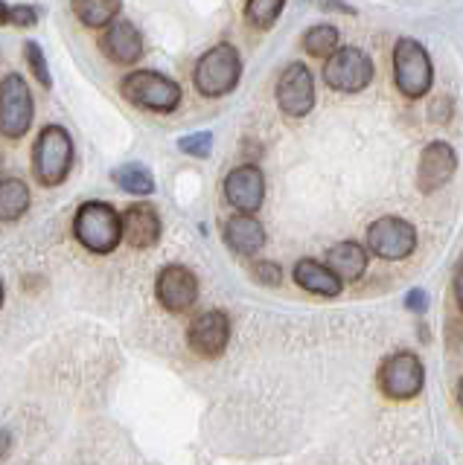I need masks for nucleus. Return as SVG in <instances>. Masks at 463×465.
<instances>
[{
	"label": "nucleus",
	"instance_id": "f257e3e1",
	"mask_svg": "<svg viewBox=\"0 0 463 465\" xmlns=\"http://www.w3.org/2000/svg\"><path fill=\"white\" fill-rule=\"evenodd\" d=\"M74 236L85 251L106 256L123 242L120 213L106 201H85L74 218Z\"/></svg>",
	"mask_w": 463,
	"mask_h": 465
},
{
	"label": "nucleus",
	"instance_id": "f03ea898",
	"mask_svg": "<svg viewBox=\"0 0 463 465\" xmlns=\"http://www.w3.org/2000/svg\"><path fill=\"white\" fill-rule=\"evenodd\" d=\"M242 76V58L234 44H216L205 55L196 62L193 70V84L201 96L219 99L227 96L230 91H237Z\"/></svg>",
	"mask_w": 463,
	"mask_h": 465
},
{
	"label": "nucleus",
	"instance_id": "7ed1b4c3",
	"mask_svg": "<svg viewBox=\"0 0 463 465\" xmlns=\"http://www.w3.org/2000/svg\"><path fill=\"white\" fill-rule=\"evenodd\" d=\"M74 169V137L65 125H45L33 145V174L41 186H59Z\"/></svg>",
	"mask_w": 463,
	"mask_h": 465
},
{
	"label": "nucleus",
	"instance_id": "20e7f679",
	"mask_svg": "<svg viewBox=\"0 0 463 465\" xmlns=\"http://www.w3.org/2000/svg\"><path fill=\"white\" fill-rule=\"evenodd\" d=\"M123 99L152 114H172L181 105V84L157 70H132L120 82Z\"/></svg>",
	"mask_w": 463,
	"mask_h": 465
},
{
	"label": "nucleus",
	"instance_id": "39448f33",
	"mask_svg": "<svg viewBox=\"0 0 463 465\" xmlns=\"http://www.w3.org/2000/svg\"><path fill=\"white\" fill-rule=\"evenodd\" d=\"M394 82L402 96L423 99L431 91L434 67L428 50L414 38H399L394 47Z\"/></svg>",
	"mask_w": 463,
	"mask_h": 465
},
{
	"label": "nucleus",
	"instance_id": "423d86ee",
	"mask_svg": "<svg viewBox=\"0 0 463 465\" xmlns=\"http://www.w3.org/2000/svg\"><path fill=\"white\" fill-rule=\"evenodd\" d=\"M35 102L33 91L21 73H6L0 79V134L6 140H21L33 128Z\"/></svg>",
	"mask_w": 463,
	"mask_h": 465
},
{
	"label": "nucleus",
	"instance_id": "0eeeda50",
	"mask_svg": "<svg viewBox=\"0 0 463 465\" xmlns=\"http://www.w3.org/2000/svg\"><path fill=\"white\" fill-rule=\"evenodd\" d=\"M327 87L338 94H361L373 82V62L358 47H338L324 64Z\"/></svg>",
	"mask_w": 463,
	"mask_h": 465
},
{
	"label": "nucleus",
	"instance_id": "6e6552de",
	"mask_svg": "<svg viewBox=\"0 0 463 465\" xmlns=\"http://www.w3.org/2000/svg\"><path fill=\"white\" fill-rule=\"evenodd\" d=\"M423 384H426V370H423V361L414 352H394L382 361L379 387L388 399L411 401L423 392Z\"/></svg>",
	"mask_w": 463,
	"mask_h": 465
},
{
	"label": "nucleus",
	"instance_id": "1a4fd4ad",
	"mask_svg": "<svg viewBox=\"0 0 463 465\" xmlns=\"http://www.w3.org/2000/svg\"><path fill=\"white\" fill-rule=\"evenodd\" d=\"M367 247L373 256H379L385 262H399L408 259L417 251V230L411 222L397 215L376 218L367 227Z\"/></svg>",
	"mask_w": 463,
	"mask_h": 465
},
{
	"label": "nucleus",
	"instance_id": "9d476101",
	"mask_svg": "<svg viewBox=\"0 0 463 465\" xmlns=\"http://www.w3.org/2000/svg\"><path fill=\"white\" fill-rule=\"evenodd\" d=\"M274 96H277V105L286 116L292 120H303L312 108H315V79L312 70L303 62H292L277 79L274 87Z\"/></svg>",
	"mask_w": 463,
	"mask_h": 465
},
{
	"label": "nucleus",
	"instance_id": "9b49d317",
	"mask_svg": "<svg viewBox=\"0 0 463 465\" xmlns=\"http://www.w3.org/2000/svg\"><path fill=\"white\" fill-rule=\"evenodd\" d=\"M155 297L172 314H186L198 300V280L190 268L166 265L155 280Z\"/></svg>",
	"mask_w": 463,
	"mask_h": 465
},
{
	"label": "nucleus",
	"instance_id": "f8f14e48",
	"mask_svg": "<svg viewBox=\"0 0 463 465\" xmlns=\"http://www.w3.org/2000/svg\"><path fill=\"white\" fill-rule=\"evenodd\" d=\"M227 341H230V317L219 309L201 312L190 323V329H186V343L205 361L219 358L227 349Z\"/></svg>",
	"mask_w": 463,
	"mask_h": 465
},
{
	"label": "nucleus",
	"instance_id": "ddd939ff",
	"mask_svg": "<svg viewBox=\"0 0 463 465\" xmlns=\"http://www.w3.org/2000/svg\"><path fill=\"white\" fill-rule=\"evenodd\" d=\"M225 198L237 213L254 215L266 201V178L263 169L254 163H245L227 172L225 178Z\"/></svg>",
	"mask_w": 463,
	"mask_h": 465
},
{
	"label": "nucleus",
	"instance_id": "4468645a",
	"mask_svg": "<svg viewBox=\"0 0 463 465\" xmlns=\"http://www.w3.org/2000/svg\"><path fill=\"white\" fill-rule=\"evenodd\" d=\"M458 169V154L448 143L434 140L428 143L423 154H419V172H417V186L423 195H434L443 189Z\"/></svg>",
	"mask_w": 463,
	"mask_h": 465
},
{
	"label": "nucleus",
	"instance_id": "2eb2a0df",
	"mask_svg": "<svg viewBox=\"0 0 463 465\" xmlns=\"http://www.w3.org/2000/svg\"><path fill=\"white\" fill-rule=\"evenodd\" d=\"M99 47H103L108 62L120 64V67H128V64L140 62V55H143V35H140V29L132 21L117 18V21H111L106 26V35H103V41H99Z\"/></svg>",
	"mask_w": 463,
	"mask_h": 465
},
{
	"label": "nucleus",
	"instance_id": "dca6fc26",
	"mask_svg": "<svg viewBox=\"0 0 463 465\" xmlns=\"http://www.w3.org/2000/svg\"><path fill=\"white\" fill-rule=\"evenodd\" d=\"M120 227H123V239L132 247H137V251L155 247L164 232L161 215L149 203H132V207H126V213L120 215Z\"/></svg>",
	"mask_w": 463,
	"mask_h": 465
},
{
	"label": "nucleus",
	"instance_id": "f3484780",
	"mask_svg": "<svg viewBox=\"0 0 463 465\" xmlns=\"http://www.w3.org/2000/svg\"><path fill=\"white\" fill-rule=\"evenodd\" d=\"M222 236H225V244L237 256H254V253H259V247L266 244L263 224H259L254 215H245V213L227 218Z\"/></svg>",
	"mask_w": 463,
	"mask_h": 465
},
{
	"label": "nucleus",
	"instance_id": "a211bd4d",
	"mask_svg": "<svg viewBox=\"0 0 463 465\" xmlns=\"http://www.w3.org/2000/svg\"><path fill=\"white\" fill-rule=\"evenodd\" d=\"M327 268L336 273L341 282H356L367 271V251L358 242H338L336 247H329Z\"/></svg>",
	"mask_w": 463,
	"mask_h": 465
},
{
	"label": "nucleus",
	"instance_id": "6ab92c4d",
	"mask_svg": "<svg viewBox=\"0 0 463 465\" xmlns=\"http://www.w3.org/2000/svg\"><path fill=\"white\" fill-rule=\"evenodd\" d=\"M292 276L303 291H309V294H317V297H338L341 294V280L317 259H300Z\"/></svg>",
	"mask_w": 463,
	"mask_h": 465
},
{
	"label": "nucleus",
	"instance_id": "aec40b11",
	"mask_svg": "<svg viewBox=\"0 0 463 465\" xmlns=\"http://www.w3.org/2000/svg\"><path fill=\"white\" fill-rule=\"evenodd\" d=\"M74 15L82 26L88 29H106L111 21H117L123 0H70Z\"/></svg>",
	"mask_w": 463,
	"mask_h": 465
},
{
	"label": "nucleus",
	"instance_id": "412c9836",
	"mask_svg": "<svg viewBox=\"0 0 463 465\" xmlns=\"http://www.w3.org/2000/svg\"><path fill=\"white\" fill-rule=\"evenodd\" d=\"M30 210V186L21 178H0V222H18Z\"/></svg>",
	"mask_w": 463,
	"mask_h": 465
},
{
	"label": "nucleus",
	"instance_id": "4be33fe9",
	"mask_svg": "<svg viewBox=\"0 0 463 465\" xmlns=\"http://www.w3.org/2000/svg\"><path fill=\"white\" fill-rule=\"evenodd\" d=\"M111 181L117 183L123 193L128 195H140V198H146L155 193V178H152V172L146 166H140V163H128V166H120V169H114L111 172Z\"/></svg>",
	"mask_w": 463,
	"mask_h": 465
},
{
	"label": "nucleus",
	"instance_id": "5701e85b",
	"mask_svg": "<svg viewBox=\"0 0 463 465\" xmlns=\"http://www.w3.org/2000/svg\"><path fill=\"white\" fill-rule=\"evenodd\" d=\"M300 44H303V50H307L309 55L329 58L332 53L338 50L341 35H338V29L332 26V24H317V26H312L309 33L300 38Z\"/></svg>",
	"mask_w": 463,
	"mask_h": 465
},
{
	"label": "nucleus",
	"instance_id": "b1692460",
	"mask_svg": "<svg viewBox=\"0 0 463 465\" xmlns=\"http://www.w3.org/2000/svg\"><path fill=\"white\" fill-rule=\"evenodd\" d=\"M286 0H245V21L254 29H271L277 24Z\"/></svg>",
	"mask_w": 463,
	"mask_h": 465
},
{
	"label": "nucleus",
	"instance_id": "393cba45",
	"mask_svg": "<svg viewBox=\"0 0 463 465\" xmlns=\"http://www.w3.org/2000/svg\"><path fill=\"white\" fill-rule=\"evenodd\" d=\"M24 58H26V64H30V70H33V76L45 84V87H50V70H47V58H45V53H41V47L35 41H26L24 44Z\"/></svg>",
	"mask_w": 463,
	"mask_h": 465
},
{
	"label": "nucleus",
	"instance_id": "a878e982",
	"mask_svg": "<svg viewBox=\"0 0 463 465\" xmlns=\"http://www.w3.org/2000/svg\"><path fill=\"white\" fill-rule=\"evenodd\" d=\"M178 149L190 157H207L213 149V134L210 131H196V134H186L178 140Z\"/></svg>",
	"mask_w": 463,
	"mask_h": 465
},
{
	"label": "nucleus",
	"instance_id": "bb28decb",
	"mask_svg": "<svg viewBox=\"0 0 463 465\" xmlns=\"http://www.w3.org/2000/svg\"><path fill=\"white\" fill-rule=\"evenodd\" d=\"M38 21V15L33 6H9L0 0V24H12V26H33Z\"/></svg>",
	"mask_w": 463,
	"mask_h": 465
},
{
	"label": "nucleus",
	"instance_id": "cd10ccee",
	"mask_svg": "<svg viewBox=\"0 0 463 465\" xmlns=\"http://www.w3.org/2000/svg\"><path fill=\"white\" fill-rule=\"evenodd\" d=\"M251 276L259 285H268V288H277L283 282V271L280 265H274V262H257V265H251Z\"/></svg>",
	"mask_w": 463,
	"mask_h": 465
},
{
	"label": "nucleus",
	"instance_id": "c85d7f7f",
	"mask_svg": "<svg viewBox=\"0 0 463 465\" xmlns=\"http://www.w3.org/2000/svg\"><path fill=\"white\" fill-rule=\"evenodd\" d=\"M405 309L414 312V314H423V312L428 309V297H426V291H419V288L408 291V297H405Z\"/></svg>",
	"mask_w": 463,
	"mask_h": 465
},
{
	"label": "nucleus",
	"instance_id": "c756f323",
	"mask_svg": "<svg viewBox=\"0 0 463 465\" xmlns=\"http://www.w3.org/2000/svg\"><path fill=\"white\" fill-rule=\"evenodd\" d=\"M6 448H9V440H6V433H4V430H0V460H4V457H6Z\"/></svg>",
	"mask_w": 463,
	"mask_h": 465
},
{
	"label": "nucleus",
	"instance_id": "7c9ffc66",
	"mask_svg": "<svg viewBox=\"0 0 463 465\" xmlns=\"http://www.w3.org/2000/svg\"><path fill=\"white\" fill-rule=\"evenodd\" d=\"M4 297H6V291H4V280H0V309H4Z\"/></svg>",
	"mask_w": 463,
	"mask_h": 465
},
{
	"label": "nucleus",
	"instance_id": "2f4dec72",
	"mask_svg": "<svg viewBox=\"0 0 463 465\" xmlns=\"http://www.w3.org/2000/svg\"><path fill=\"white\" fill-rule=\"evenodd\" d=\"M0 163H4V157H0Z\"/></svg>",
	"mask_w": 463,
	"mask_h": 465
}]
</instances>
